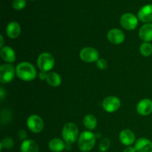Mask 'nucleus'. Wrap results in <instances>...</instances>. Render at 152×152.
Here are the masks:
<instances>
[{
	"instance_id": "obj_1",
	"label": "nucleus",
	"mask_w": 152,
	"mask_h": 152,
	"mask_svg": "<svg viewBox=\"0 0 152 152\" xmlns=\"http://www.w3.org/2000/svg\"><path fill=\"white\" fill-rule=\"evenodd\" d=\"M16 74L23 81H32L37 77V71L31 63L23 62L19 63L16 68Z\"/></svg>"
},
{
	"instance_id": "obj_2",
	"label": "nucleus",
	"mask_w": 152,
	"mask_h": 152,
	"mask_svg": "<svg viewBox=\"0 0 152 152\" xmlns=\"http://www.w3.org/2000/svg\"><path fill=\"white\" fill-rule=\"evenodd\" d=\"M96 142V136L91 132H82L79 137L78 146L80 151L83 152H88L94 148Z\"/></svg>"
},
{
	"instance_id": "obj_3",
	"label": "nucleus",
	"mask_w": 152,
	"mask_h": 152,
	"mask_svg": "<svg viewBox=\"0 0 152 152\" xmlns=\"http://www.w3.org/2000/svg\"><path fill=\"white\" fill-rule=\"evenodd\" d=\"M64 142L68 145L74 143L79 138V130L77 126L73 123H68L63 126L62 132Z\"/></svg>"
},
{
	"instance_id": "obj_4",
	"label": "nucleus",
	"mask_w": 152,
	"mask_h": 152,
	"mask_svg": "<svg viewBox=\"0 0 152 152\" xmlns=\"http://www.w3.org/2000/svg\"><path fill=\"white\" fill-rule=\"evenodd\" d=\"M54 58L50 53H42L39 56L37 59V65L42 71H50L54 66Z\"/></svg>"
},
{
	"instance_id": "obj_5",
	"label": "nucleus",
	"mask_w": 152,
	"mask_h": 152,
	"mask_svg": "<svg viewBox=\"0 0 152 152\" xmlns=\"http://www.w3.org/2000/svg\"><path fill=\"white\" fill-rule=\"evenodd\" d=\"M16 69L11 64H3L0 67V81L2 83H8L13 80Z\"/></svg>"
},
{
	"instance_id": "obj_6",
	"label": "nucleus",
	"mask_w": 152,
	"mask_h": 152,
	"mask_svg": "<svg viewBox=\"0 0 152 152\" xmlns=\"http://www.w3.org/2000/svg\"><path fill=\"white\" fill-rule=\"evenodd\" d=\"M120 24L127 31H133L138 25V18L133 13H126L120 18Z\"/></svg>"
},
{
	"instance_id": "obj_7",
	"label": "nucleus",
	"mask_w": 152,
	"mask_h": 152,
	"mask_svg": "<svg viewBox=\"0 0 152 152\" xmlns=\"http://www.w3.org/2000/svg\"><path fill=\"white\" fill-rule=\"evenodd\" d=\"M80 59L86 62H97L99 54L97 50L91 47H86L82 49L80 53Z\"/></svg>"
},
{
	"instance_id": "obj_8",
	"label": "nucleus",
	"mask_w": 152,
	"mask_h": 152,
	"mask_svg": "<svg viewBox=\"0 0 152 152\" xmlns=\"http://www.w3.org/2000/svg\"><path fill=\"white\" fill-rule=\"evenodd\" d=\"M28 128L34 133H39L43 130L44 128V122L42 119L38 115L33 114L28 118L27 120Z\"/></svg>"
},
{
	"instance_id": "obj_9",
	"label": "nucleus",
	"mask_w": 152,
	"mask_h": 152,
	"mask_svg": "<svg viewBox=\"0 0 152 152\" xmlns=\"http://www.w3.org/2000/svg\"><path fill=\"white\" fill-rule=\"evenodd\" d=\"M120 105H121V102H120V99L117 96H108L102 102V107L104 110L108 113L115 112L120 108Z\"/></svg>"
},
{
	"instance_id": "obj_10",
	"label": "nucleus",
	"mask_w": 152,
	"mask_h": 152,
	"mask_svg": "<svg viewBox=\"0 0 152 152\" xmlns=\"http://www.w3.org/2000/svg\"><path fill=\"white\" fill-rule=\"evenodd\" d=\"M107 38L108 41L112 44L120 45L124 42L125 34L121 30L114 28L108 31L107 34Z\"/></svg>"
},
{
	"instance_id": "obj_11",
	"label": "nucleus",
	"mask_w": 152,
	"mask_h": 152,
	"mask_svg": "<svg viewBox=\"0 0 152 152\" xmlns=\"http://www.w3.org/2000/svg\"><path fill=\"white\" fill-rule=\"evenodd\" d=\"M137 18L142 22L150 23L152 22V4H146L140 9Z\"/></svg>"
},
{
	"instance_id": "obj_12",
	"label": "nucleus",
	"mask_w": 152,
	"mask_h": 152,
	"mask_svg": "<svg viewBox=\"0 0 152 152\" xmlns=\"http://www.w3.org/2000/svg\"><path fill=\"white\" fill-rule=\"evenodd\" d=\"M137 111L140 115L147 116L152 113V100L149 99H143L138 102Z\"/></svg>"
},
{
	"instance_id": "obj_13",
	"label": "nucleus",
	"mask_w": 152,
	"mask_h": 152,
	"mask_svg": "<svg viewBox=\"0 0 152 152\" xmlns=\"http://www.w3.org/2000/svg\"><path fill=\"white\" fill-rule=\"evenodd\" d=\"M134 148L137 152H152V142L146 138H140L135 142Z\"/></svg>"
},
{
	"instance_id": "obj_14",
	"label": "nucleus",
	"mask_w": 152,
	"mask_h": 152,
	"mask_svg": "<svg viewBox=\"0 0 152 152\" xmlns=\"http://www.w3.org/2000/svg\"><path fill=\"white\" fill-rule=\"evenodd\" d=\"M120 140L123 145H132L135 142V135L132 131L129 129H124L120 134Z\"/></svg>"
},
{
	"instance_id": "obj_15",
	"label": "nucleus",
	"mask_w": 152,
	"mask_h": 152,
	"mask_svg": "<svg viewBox=\"0 0 152 152\" xmlns=\"http://www.w3.org/2000/svg\"><path fill=\"white\" fill-rule=\"evenodd\" d=\"M140 38L145 42L152 41V23H145L139 31Z\"/></svg>"
},
{
	"instance_id": "obj_16",
	"label": "nucleus",
	"mask_w": 152,
	"mask_h": 152,
	"mask_svg": "<svg viewBox=\"0 0 152 152\" xmlns=\"http://www.w3.org/2000/svg\"><path fill=\"white\" fill-rule=\"evenodd\" d=\"M0 55H1V59L8 63H12L16 60V53L13 49L9 46L1 48Z\"/></svg>"
},
{
	"instance_id": "obj_17",
	"label": "nucleus",
	"mask_w": 152,
	"mask_h": 152,
	"mask_svg": "<svg viewBox=\"0 0 152 152\" xmlns=\"http://www.w3.org/2000/svg\"><path fill=\"white\" fill-rule=\"evenodd\" d=\"M21 33V27L16 22H10L6 28V34L10 38L16 39Z\"/></svg>"
},
{
	"instance_id": "obj_18",
	"label": "nucleus",
	"mask_w": 152,
	"mask_h": 152,
	"mask_svg": "<svg viewBox=\"0 0 152 152\" xmlns=\"http://www.w3.org/2000/svg\"><path fill=\"white\" fill-rule=\"evenodd\" d=\"M20 150L21 152H38L39 146L35 141L32 140H25L22 142Z\"/></svg>"
},
{
	"instance_id": "obj_19",
	"label": "nucleus",
	"mask_w": 152,
	"mask_h": 152,
	"mask_svg": "<svg viewBox=\"0 0 152 152\" xmlns=\"http://www.w3.org/2000/svg\"><path fill=\"white\" fill-rule=\"evenodd\" d=\"M48 147L50 150L53 152H61L65 148V144L64 141L59 138H53L49 142Z\"/></svg>"
},
{
	"instance_id": "obj_20",
	"label": "nucleus",
	"mask_w": 152,
	"mask_h": 152,
	"mask_svg": "<svg viewBox=\"0 0 152 152\" xmlns=\"http://www.w3.org/2000/svg\"><path fill=\"white\" fill-rule=\"evenodd\" d=\"M46 81L50 86H53V87H57V86H60L61 83H62L60 76L57 73L55 72L48 73Z\"/></svg>"
},
{
	"instance_id": "obj_21",
	"label": "nucleus",
	"mask_w": 152,
	"mask_h": 152,
	"mask_svg": "<svg viewBox=\"0 0 152 152\" xmlns=\"http://www.w3.org/2000/svg\"><path fill=\"white\" fill-rule=\"evenodd\" d=\"M83 124H84L85 127L88 130H94L96 127L97 120L94 115L88 114L83 118Z\"/></svg>"
},
{
	"instance_id": "obj_22",
	"label": "nucleus",
	"mask_w": 152,
	"mask_h": 152,
	"mask_svg": "<svg viewBox=\"0 0 152 152\" xmlns=\"http://www.w3.org/2000/svg\"><path fill=\"white\" fill-rule=\"evenodd\" d=\"M140 53L144 56H149L152 54V45L149 42H143L140 48Z\"/></svg>"
},
{
	"instance_id": "obj_23",
	"label": "nucleus",
	"mask_w": 152,
	"mask_h": 152,
	"mask_svg": "<svg viewBox=\"0 0 152 152\" xmlns=\"http://www.w3.org/2000/svg\"><path fill=\"white\" fill-rule=\"evenodd\" d=\"M12 6L16 10H22L26 6V0H13Z\"/></svg>"
},
{
	"instance_id": "obj_24",
	"label": "nucleus",
	"mask_w": 152,
	"mask_h": 152,
	"mask_svg": "<svg viewBox=\"0 0 152 152\" xmlns=\"http://www.w3.org/2000/svg\"><path fill=\"white\" fill-rule=\"evenodd\" d=\"M1 150L3 148H11L13 146V140L9 137H6L3 139L1 142Z\"/></svg>"
},
{
	"instance_id": "obj_25",
	"label": "nucleus",
	"mask_w": 152,
	"mask_h": 152,
	"mask_svg": "<svg viewBox=\"0 0 152 152\" xmlns=\"http://www.w3.org/2000/svg\"><path fill=\"white\" fill-rule=\"evenodd\" d=\"M110 145H111V143H110L109 140L107 139V138H105V139H103L99 142V150L102 152L106 151L109 148Z\"/></svg>"
},
{
	"instance_id": "obj_26",
	"label": "nucleus",
	"mask_w": 152,
	"mask_h": 152,
	"mask_svg": "<svg viewBox=\"0 0 152 152\" xmlns=\"http://www.w3.org/2000/svg\"><path fill=\"white\" fill-rule=\"evenodd\" d=\"M96 66H97L99 69L105 70L108 67V62L104 59H99L97 62H96Z\"/></svg>"
},
{
	"instance_id": "obj_27",
	"label": "nucleus",
	"mask_w": 152,
	"mask_h": 152,
	"mask_svg": "<svg viewBox=\"0 0 152 152\" xmlns=\"http://www.w3.org/2000/svg\"><path fill=\"white\" fill-rule=\"evenodd\" d=\"M18 137H19V139H20L21 140L25 141V138L27 137L26 132H25V131H24V130H20L19 132V133H18Z\"/></svg>"
},
{
	"instance_id": "obj_28",
	"label": "nucleus",
	"mask_w": 152,
	"mask_h": 152,
	"mask_svg": "<svg viewBox=\"0 0 152 152\" xmlns=\"http://www.w3.org/2000/svg\"><path fill=\"white\" fill-rule=\"evenodd\" d=\"M47 72H45V71H42L39 73V79L40 80H46V78H47Z\"/></svg>"
},
{
	"instance_id": "obj_29",
	"label": "nucleus",
	"mask_w": 152,
	"mask_h": 152,
	"mask_svg": "<svg viewBox=\"0 0 152 152\" xmlns=\"http://www.w3.org/2000/svg\"><path fill=\"white\" fill-rule=\"evenodd\" d=\"M136 149L133 147H131V146H128L127 148H126L124 149L123 152H136Z\"/></svg>"
},
{
	"instance_id": "obj_30",
	"label": "nucleus",
	"mask_w": 152,
	"mask_h": 152,
	"mask_svg": "<svg viewBox=\"0 0 152 152\" xmlns=\"http://www.w3.org/2000/svg\"><path fill=\"white\" fill-rule=\"evenodd\" d=\"M0 96H1V99L2 100L4 96V90H3V88H1V94H0Z\"/></svg>"
},
{
	"instance_id": "obj_31",
	"label": "nucleus",
	"mask_w": 152,
	"mask_h": 152,
	"mask_svg": "<svg viewBox=\"0 0 152 152\" xmlns=\"http://www.w3.org/2000/svg\"><path fill=\"white\" fill-rule=\"evenodd\" d=\"M0 37H1V47L2 48V46H3V37H2V35H1Z\"/></svg>"
},
{
	"instance_id": "obj_32",
	"label": "nucleus",
	"mask_w": 152,
	"mask_h": 152,
	"mask_svg": "<svg viewBox=\"0 0 152 152\" xmlns=\"http://www.w3.org/2000/svg\"><path fill=\"white\" fill-rule=\"evenodd\" d=\"M31 1H34V0H31Z\"/></svg>"
}]
</instances>
